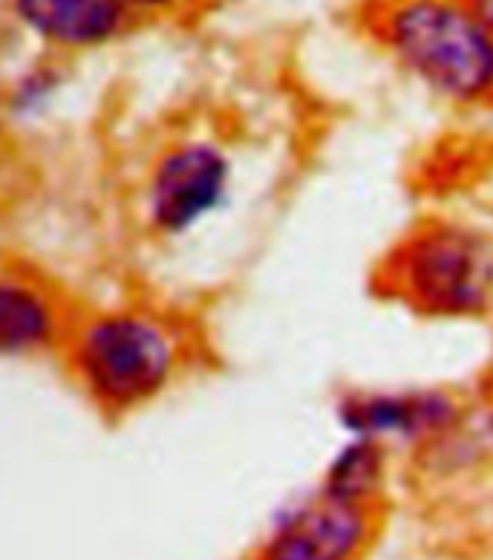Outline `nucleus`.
Returning <instances> with one entry per match:
<instances>
[{
	"instance_id": "nucleus-9",
	"label": "nucleus",
	"mask_w": 493,
	"mask_h": 560,
	"mask_svg": "<svg viewBox=\"0 0 493 560\" xmlns=\"http://www.w3.org/2000/svg\"><path fill=\"white\" fill-rule=\"evenodd\" d=\"M387 463H390L387 448L369 440H359V436H347L338 454L329 459L320 491L350 500V503L375 505L387 480Z\"/></svg>"
},
{
	"instance_id": "nucleus-5",
	"label": "nucleus",
	"mask_w": 493,
	"mask_h": 560,
	"mask_svg": "<svg viewBox=\"0 0 493 560\" xmlns=\"http://www.w3.org/2000/svg\"><path fill=\"white\" fill-rule=\"evenodd\" d=\"M228 191V153L214 142L191 139L167 148L153 165L144 194V214L153 232L176 237L220 211Z\"/></svg>"
},
{
	"instance_id": "nucleus-1",
	"label": "nucleus",
	"mask_w": 493,
	"mask_h": 560,
	"mask_svg": "<svg viewBox=\"0 0 493 560\" xmlns=\"http://www.w3.org/2000/svg\"><path fill=\"white\" fill-rule=\"evenodd\" d=\"M364 24L427 96L456 110L493 107V30L470 0H369Z\"/></svg>"
},
{
	"instance_id": "nucleus-10",
	"label": "nucleus",
	"mask_w": 493,
	"mask_h": 560,
	"mask_svg": "<svg viewBox=\"0 0 493 560\" xmlns=\"http://www.w3.org/2000/svg\"><path fill=\"white\" fill-rule=\"evenodd\" d=\"M125 7L133 12V9H162V7H171L176 0H121Z\"/></svg>"
},
{
	"instance_id": "nucleus-4",
	"label": "nucleus",
	"mask_w": 493,
	"mask_h": 560,
	"mask_svg": "<svg viewBox=\"0 0 493 560\" xmlns=\"http://www.w3.org/2000/svg\"><path fill=\"white\" fill-rule=\"evenodd\" d=\"M347 436H359L387 451L459 448L482 433L479 413L456 393L433 385L352 387L334 405Z\"/></svg>"
},
{
	"instance_id": "nucleus-3",
	"label": "nucleus",
	"mask_w": 493,
	"mask_h": 560,
	"mask_svg": "<svg viewBox=\"0 0 493 560\" xmlns=\"http://www.w3.org/2000/svg\"><path fill=\"white\" fill-rule=\"evenodd\" d=\"M382 283L424 318H491L493 229L468 217H424L387 255Z\"/></svg>"
},
{
	"instance_id": "nucleus-7",
	"label": "nucleus",
	"mask_w": 493,
	"mask_h": 560,
	"mask_svg": "<svg viewBox=\"0 0 493 560\" xmlns=\"http://www.w3.org/2000/svg\"><path fill=\"white\" fill-rule=\"evenodd\" d=\"M70 313L47 283L24 272H0V355H40L64 347Z\"/></svg>"
},
{
	"instance_id": "nucleus-11",
	"label": "nucleus",
	"mask_w": 493,
	"mask_h": 560,
	"mask_svg": "<svg viewBox=\"0 0 493 560\" xmlns=\"http://www.w3.org/2000/svg\"><path fill=\"white\" fill-rule=\"evenodd\" d=\"M470 3L477 7L479 15L485 18V24L493 30V0H470Z\"/></svg>"
},
{
	"instance_id": "nucleus-6",
	"label": "nucleus",
	"mask_w": 493,
	"mask_h": 560,
	"mask_svg": "<svg viewBox=\"0 0 493 560\" xmlns=\"http://www.w3.org/2000/svg\"><path fill=\"white\" fill-rule=\"evenodd\" d=\"M373 505L320 491L283 514L263 560H355L373 537Z\"/></svg>"
},
{
	"instance_id": "nucleus-2",
	"label": "nucleus",
	"mask_w": 493,
	"mask_h": 560,
	"mask_svg": "<svg viewBox=\"0 0 493 560\" xmlns=\"http://www.w3.org/2000/svg\"><path fill=\"white\" fill-rule=\"evenodd\" d=\"M188 332L174 315L113 306L70 324L67 368L107 417H128L167 393L188 361Z\"/></svg>"
},
{
	"instance_id": "nucleus-8",
	"label": "nucleus",
	"mask_w": 493,
	"mask_h": 560,
	"mask_svg": "<svg viewBox=\"0 0 493 560\" xmlns=\"http://www.w3.org/2000/svg\"><path fill=\"white\" fill-rule=\"evenodd\" d=\"M17 18L58 47H98L128 24L121 0H12Z\"/></svg>"
}]
</instances>
